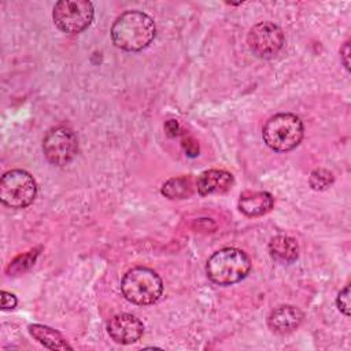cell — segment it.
<instances>
[{"label": "cell", "mask_w": 351, "mask_h": 351, "mask_svg": "<svg viewBox=\"0 0 351 351\" xmlns=\"http://www.w3.org/2000/svg\"><path fill=\"white\" fill-rule=\"evenodd\" d=\"M154 19L143 11L130 10L121 14L111 26V40L115 47L137 52L147 48L155 38Z\"/></svg>", "instance_id": "cell-1"}, {"label": "cell", "mask_w": 351, "mask_h": 351, "mask_svg": "<svg viewBox=\"0 0 351 351\" xmlns=\"http://www.w3.org/2000/svg\"><path fill=\"white\" fill-rule=\"evenodd\" d=\"M251 270L250 256L234 247H225L215 251L207 261L206 273L217 285H232L243 278Z\"/></svg>", "instance_id": "cell-2"}, {"label": "cell", "mask_w": 351, "mask_h": 351, "mask_svg": "<svg viewBox=\"0 0 351 351\" xmlns=\"http://www.w3.org/2000/svg\"><path fill=\"white\" fill-rule=\"evenodd\" d=\"M303 133V123L298 115L280 112L266 121L262 129V138L270 149L287 152L300 144Z\"/></svg>", "instance_id": "cell-3"}, {"label": "cell", "mask_w": 351, "mask_h": 351, "mask_svg": "<svg viewBox=\"0 0 351 351\" xmlns=\"http://www.w3.org/2000/svg\"><path fill=\"white\" fill-rule=\"evenodd\" d=\"M121 291L126 300L138 306H149L158 302L163 292V282L159 274L144 266L126 271L121 281Z\"/></svg>", "instance_id": "cell-4"}, {"label": "cell", "mask_w": 351, "mask_h": 351, "mask_svg": "<svg viewBox=\"0 0 351 351\" xmlns=\"http://www.w3.org/2000/svg\"><path fill=\"white\" fill-rule=\"evenodd\" d=\"M37 195V184L27 171L15 169L4 173L0 180V200L10 208L30 206Z\"/></svg>", "instance_id": "cell-5"}, {"label": "cell", "mask_w": 351, "mask_h": 351, "mask_svg": "<svg viewBox=\"0 0 351 351\" xmlns=\"http://www.w3.org/2000/svg\"><path fill=\"white\" fill-rule=\"evenodd\" d=\"M93 15V4L88 0H60L52 11V19L58 29L69 34L84 32L92 23Z\"/></svg>", "instance_id": "cell-6"}, {"label": "cell", "mask_w": 351, "mask_h": 351, "mask_svg": "<svg viewBox=\"0 0 351 351\" xmlns=\"http://www.w3.org/2000/svg\"><path fill=\"white\" fill-rule=\"evenodd\" d=\"M43 152L47 160L55 166L69 165L78 152L75 133L66 126L49 129L43 140Z\"/></svg>", "instance_id": "cell-7"}, {"label": "cell", "mask_w": 351, "mask_h": 351, "mask_svg": "<svg viewBox=\"0 0 351 351\" xmlns=\"http://www.w3.org/2000/svg\"><path fill=\"white\" fill-rule=\"evenodd\" d=\"M250 51L262 59L276 56L284 45V33L280 26L273 22H259L254 25L247 36Z\"/></svg>", "instance_id": "cell-8"}, {"label": "cell", "mask_w": 351, "mask_h": 351, "mask_svg": "<svg viewBox=\"0 0 351 351\" xmlns=\"http://www.w3.org/2000/svg\"><path fill=\"white\" fill-rule=\"evenodd\" d=\"M110 337L118 344H132L140 340L144 333L143 322L133 314L121 313L114 315L107 324Z\"/></svg>", "instance_id": "cell-9"}, {"label": "cell", "mask_w": 351, "mask_h": 351, "mask_svg": "<svg viewBox=\"0 0 351 351\" xmlns=\"http://www.w3.org/2000/svg\"><path fill=\"white\" fill-rule=\"evenodd\" d=\"M302 321H303V313L298 307L291 304L276 307L274 310L270 311L267 317L269 328L273 332L280 335L293 332L296 328H299Z\"/></svg>", "instance_id": "cell-10"}, {"label": "cell", "mask_w": 351, "mask_h": 351, "mask_svg": "<svg viewBox=\"0 0 351 351\" xmlns=\"http://www.w3.org/2000/svg\"><path fill=\"white\" fill-rule=\"evenodd\" d=\"M233 185V176L226 170L210 169L203 171L196 180V189L199 195H218L228 192Z\"/></svg>", "instance_id": "cell-11"}, {"label": "cell", "mask_w": 351, "mask_h": 351, "mask_svg": "<svg viewBox=\"0 0 351 351\" xmlns=\"http://www.w3.org/2000/svg\"><path fill=\"white\" fill-rule=\"evenodd\" d=\"M274 199L269 192L247 191L240 195L239 210L247 217H261L273 208Z\"/></svg>", "instance_id": "cell-12"}, {"label": "cell", "mask_w": 351, "mask_h": 351, "mask_svg": "<svg viewBox=\"0 0 351 351\" xmlns=\"http://www.w3.org/2000/svg\"><path fill=\"white\" fill-rule=\"evenodd\" d=\"M269 254L280 263H291L299 255V245L293 237L278 234L269 241Z\"/></svg>", "instance_id": "cell-13"}, {"label": "cell", "mask_w": 351, "mask_h": 351, "mask_svg": "<svg viewBox=\"0 0 351 351\" xmlns=\"http://www.w3.org/2000/svg\"><path fill=\"white\" fill-rule=\"evenodd\" d=\"M27 329H29V333L45 348L71 350V346L64 340V337L58 330H55L47 325L33 324V325H29Z\"/></svg>", "instance_id": "cell-14"}, {"label": "cell", "mask_w": 351, "mask_h": 351, "mask_svg": "<svg viewBox=\"0 0 351 351\" xmlns=\"http://www.w3.org/2000/svg\"><path fill=\"white\" fill-rule=\"evenodd\" d=\"M160 192L169 199H186L193 193L192 178L188 176L173 177L162 185Z\"/></svg>", "instance_id": "cell-15"}, {"label": "cell", "mask_w": 351, "mask_h": 351, "mask_svg": "<svg viewBox=\"0 0 351 351\" xmlns=\"http://www.w3.org/2000/svg\"><path fill=\"white\" fill-rule=\"evenodd\" d=\"M335 181V177L332 174V171L326 170V169H315L311 171L310 178H308V184L314 191H325L328 189Z\"/></svg>", "instance_id": "cell-16"}, {"label": "cell", "mask_w": 351, "mask_h": 351, "mask_svg": "<svg viewBox=\"0 0 351 351\" xmlns=\"http://www.w3.org/2000/svg\"><path fill=\"white\" fill-rule=\"evenodd\" d=\"M33 251H29L27 254H25V255H21V256H18L11 265H10V267H8V271H14V273H23L27 267H30L33 263H34V259H36V256H37V254L38 252H36L34 251V254H32Z\"/></svg>", "instance_id": "cell-17"}, {"label": "cell", "mask_w": 351, "mask_h": 351, "mask_svg": "<svg viewBox=\"0 0 351 351\" xmlns=\"http://www.w3.org/2000/svg\"><path fill=\"white\" fill-rule=\"evenodd\" d=\"M336 304L337 308L344 314V315H350V285H346L337 295L336 299Z\"/></svg>", "instance_id": "cell-18"}, {"label": "cell", "mask_w": 351, "mask_h": 351, "mask_svg": "<svg viewBox=\"0 0 351 351\" xmlns=\"http://www.w3.org/2000/svg\"><path fill=\"white\" fill-rule=\"evenodd\" d=\"M16 306V298L15 295L1 291V310H12Z\"/></svg>", "instance_id": "cell-19"}, {"label": "cell", "mask_w": 351, "mask_h": 351, "mask_svg": "<svg viewBox=\"0 0 351 351\" xmlns=\"http://www.w3.org/2000/svg\"><path fill=\"white\" fill-rule=\"evenodd\" d=\"M165 130H166V134L169 137H176L180 134V125L177 121L174 119H169L166 123H165Z\"/></svg>", "instance_id": "cell-20"}, {"label": "cell", "mask_w": 351, "mask_h": 351, "mask_svg": "<svg viewBox=\"0 0 351 351\" xmlns=\"http://www.w3.org/2000/svg\"><path fill=\"white\" fill-rule=\"evenodd\" d=\"M340 58H341V62H343L344 67L347 70H350V60H348V58H350V41H346L344 45L340 48Z\"/></svg>", "instance_id": "cell-21"}]
</instances>
